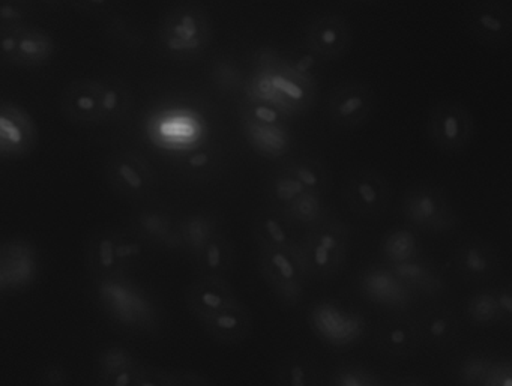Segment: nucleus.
I'll return each instance as SVG.
<instances>
[{
    "instance_id": "obj_24",
    "label": "nucleus",
    "mask_w": 512,
    "mask_h": 386,
    "mask_svg": "<svg viewBox=\"0 0 512 386\" xmlns=\"http://www.w3.org/2000/svg\"><path fill=\"white\" fill-rule=\"evenodd\" d=\"M244 133L254 151L268 158H280L290 149V137L286 127L257 124L244 119Z\"/></svg>"
},
{
    "instance_id": "obj_29",
    "label": "nucleus",
    "mask_w": 512,
    "mask_h": 386,
    "mask_svg": "<svg viewBox=\"0 0 512 386\" xmlns=\"http://www.w3.org/2000/svg\"><path fill=\"white\" fill-rule=\"evenodd\" d=\"M283 169L295 176L308 191H313L320 196L328 191V169L322 161L316 160V158H296V160L284 164Z\"/></svg>"
},
{
    "instance_id": "obj_42",
    "label": "nucleus",
    "mask_w": 512,
    "mask_h": 386,
    "mask_svg": "<svg viewBox=\"0 0 512 386\" xmlns=\"http://www.w3.org/2000/svg\"><path fill=\"white\" fill-rule=\"evenodd\" d=\"M170 371L161 370L157 367L142 365L136 386H169Z\"/></svg>"
},
{
    "instance_id": "obj_18",
    "label": "nucleus",
    "mask_w": 512,
    "mask_h": 386,
    "mask_svg": "<svg viewBox=\"0 0 512 386\" xmlns=\"http://www.w3.org/2000/svg\"><path fill=\"white\" fill-rule=\"evenodd\" d=\"M200 323L218 343L238 344L250 334L253 328V316L250 310L239 301Z\"/></svg>"
},
{
    "instance_id": "obj_23",
    "label": "nucleus",
    "mask_w": 512,
    "mask_h": 386,
    "mask_svg": "<svg viewBox=\"0 0 512 386\" xmlns=\"http://www.w3.org/2000/svg\"><path fill=\"white\" fill-rule=\"evenodd\" d=\"M178 236L190 256L196 260L203 248L221 232L217 215L200 214L188 215L179 223Z\"/></svg>"
},
{
    "instance_id": "obj_7",
    "label": "nucleus",
    "mask_w": 512,
    "mask_h": 386,
    "mask_svg": "<svg viewBox=\"0 0 512 386\" xmlns=\"http://www.w3.org/2000/svg\"><path fill=\"white\" fill-rule=\"evenodd\" d=\"M106 176L115 193L128 200L146 199L157 184L151 164L133 151L110 155L106 163Z\"/></svg>"
},
{
    "instance_id": "obj_9",
    "label": "nucleus",
    "mask_w": 512,
    "mask_h": 386,
    "mask_svg": "<svg viewBox=\"0 0 512 386\" xmlns=\"http://www.w3.org/2000/svg\"><path fill=\"white\" fill-rule=\"evenodd\" d=\"M464 25L481 46L502 47L512 40V10L502 0H476L467 8Z\"/></svg>"
},
{
    "instance_id": "obj_45",
    "label": "nucleus",
    "mask_w": 512,
    "mask_h": 386,
    "mask_svg": "<svg viewBox=\"0 0 512 386\" xmlns=\"http://www.w3.org/2000/svg\"><path fill=\"white\" fill-rule=\"evenodd\" d=\"M0 50H2V62L14 65L17 58V32L16 29H2L0 38Z\"/></svg>"
},
{
    "instance_id": "obj_32",
    "label": "nucleus",
    "mask_w": 512,
    "mask_h": 386,
    "mask_svg": "<svg viewBox=\"0 0 512 386\" xmlns=\"http://www.w3.org/2000/svg\"><path fill=\"white\" fill-rule=\"evenodd\" d=\"M398 278L415 292L433 293L439 290L440 280L437 278L436 272L425 265L424 262L416 259L406 263H398V265H389Z\"/></svg>"
},
{
    "instance_id": "obj_39",
    "label": "nucleus",
    "mask_w": 512,
    "mask_h": 386,
    "mask_svg": "<svg viewBox=\"0 0 512 386\" xmlns=\"http://www.w3.org/2000/svg\"><path fill=\"white\" fill-rule=\"evenodd\" d=\"M331 386H389L359 365H343L332 376Z\"/></svg>"
},
{
    "instance_id": "obj_1",
    "label": "nucleus",
    "mask_w": 512,
    "mask_h": 386,
    "mask_svg": "<svg viewBox=\"0 0 512 386\" xmlns=\"http://www.w3.org/2000/svg\"><path fill=\"white\" fill-rule=\"evenodd\" d=\"M158 37L170 59L196 61L211 44L212 22L202 8L181 5L164 17Z\"/></svg>"
},
{
    "instance_id": "obj_30",
    "label": "nucleus",
    "mask_w": 512,
    "mask_h": 386,
    "mask_svg": "<svg viewBox=\"0 0 512 386\" xmlns=\"http://www.w3.org/2000/svg\"><path fill=\"white\" fill-rule=\"evenodd\" d=\"M419 242L415 233L403 227L389 230L382 241V254L389 265L410 262L418 257Z\"/></svg>"
},
{
    "instance_id": "obj_36",
    "label": "nucleus",
    "mask_w": 512,
    "mask_h": 386,
    "mask_svg": "<svg viewBox=\"0 0 512 386\" xmlns=\"http://www.w3.org/2000/svg\"><path fill=\"white\" fill-rule=\"evenodd\" d=\"M148 242L140 238L134 230H119L116 256H118L121 271L133 269L145 257V245Z\"/></svg>"
},
{
    "instance_id": "obj_27",
    "label": "nucleus",
    "mask_w": 512,
    "mask_h": 386,
    "mask_svg": "<svg viewBox=\"0 0 512 386\" xmlns=\"http://www.w3.org/2000/svg\"><path fill=\"white\" fill-rule=\"evenodd\" d=\"M277 386H319V371L313 359L290 355L277 368Z\"/></svg>"
},
{
    "instance_id": "obj_26",
    "label": "nucleus",
    "mask_w": 512,
    "mask_h": 386,
    "mask_svg": "<svg viewBox=\"0 0 512 386\" xmlns=\"http://www.w3.org/2000/svg\"><path fill=\"white\" fill-rule=\"evenodd\" d=\"M133 97L130 89L119 79H107L101 82V115L103 124L119 122L127 118Z\"/></svg>"
},
{
    "instance_id": "obj_3",
    "label": "nucleus",
    "mask_w": 512,
    "mask_h": 386,
    "mask_svg": "<svg viewBox=\"0 0 512 386\" xmlns=\"http://www.w3.org/2000/svg\"><path fill=\"white\" fill-rule=\"evenodd\" d=\"M257 265L278 299L287 307H295L304 295L308 277L301 256V244L295 250L260 248Z\"/></svg>"
},
{
    "instance_id": "obj_41",
    "label": "nucleus",
    "mask_w": 512,
    "mask_h": 386,
    "mask_svg": "<svg viewBox=\"0 0 512 386\" xmlns=\"http://www.w3.org/2000/svg\"><path fill=\"white\" fill-rule=\"evenodd\" d=\"M25 20L26 11L17 4V0H2V5H0V23H2V29L26 26Z\"/></svg>"
},
{
    "instance_id": "obj_34",
    "label": "nucleus",
    "mask_w": 512,
    "mask_h": 386,
    "mask_svg": "<svg viewBox=\"0 0 512 386\" xmlns=\"http://www.w3.org/2000/svg\"><path fill=\"white\" fill-rule=\"evenodd\" d=\"M496 364L487 353H469L458 361L455 380L460 386H485Z\"/></svg>"
},
{
    "instance_id": "obj_47",
    "label": "nucleus",
    "mask_w": 512,
    "mask_h": 386,
    "mask_svg": "<svg viewBox=\"0 0 512 386\" xmlns=\"http://www.w3.org/2000/svg\"><path fill=\"white\" fill-rule=\"evenodd\" d=\"M485 386H512V365L509 361L497 362Z\"/></svg>"
},
{
    "instance_id": "obj_33",
    "label": "nucleus",
    "mask_w": 512,
    "mask_h": 386,
    "mask_svg": "<svg viewBox=\"0 0 512 386\" xmlns=\"http://www.w3.org/2000/svg\"><path fill=\"white\" fill-rule=\"evenodd\" d=\"M466 316L469 322L478 326H494L502 323L496 289L488 287L473 293L467 299Z\"/></svg>"
},
{
    "instance_id": "obj_35",
    "label": "nucleus",
    "mask_w": 512,
    "mask_h": 386,
    "mask_svg": "<svg viewBox=\"0 0 512 386\" xmlns=\"http://www.w3.org/2000/svg\"><path fill=\"white\" fill-rule=\"evenodd\" d=\"M305 191H308L307 188L284 169L274 173L266 184V196H268L269 203H271L272 209L280 214Z\"/></svg>"
},
{
    "instance_id": "obj_49",
    "label": "nucleus",
    "mask_w": 512,
    "mask_h": 386,
    "mask_svg": "<svg viewBox=\"0 0 512 386\" xmlns=\"http://www.w3.org/2000/svg\"><path fill=\"white\" fill-rule=\"evenodd\" d=\"M44 385L46 386H65L67 382V373L62 365H49L43 374Z\"/></svg>"
},
{
    "instance_id": "obj_13",
    "label": "nucleus",
    "mask_w": 512,
    "mask_h": 386,
    "mask_svg": "<svg viewBox=\"0 0 512 386\" xmlns=\"http://www.w3.org/2000/svg\"><path fill=\"white\" fill-rule=\"evenodd\" d=\"M188 310L199 322L232 307L239 299L229 281L223 277L202 275L185 290Z\"/></svg>"
},
{
    "instance_id": "obj_40",
    "label": "nucleus",
    "mask_w": 512,
    "mask_h": 386,
    "mask_svg": "<svg viewBox=\"0 0 512 386\" xmlns=\"http://www.w3.org/2000/svg\"><path fill=\"white\" fill-rule=\"evenodd\" d=\"M182 166H184L185 172L191 173V175H208L217 167V164H215V158L212 157L211 152L200 151L188 154L184 158Z\"/></svg>"
},
{
    "instance_id": "obj_14",
    "label": "nucleus",
    "mask_w": 512,
    "mask_h": 386,
    "mask_svg": "<svg viewBox=\"0 0 512 386\" xmlns=\"http://www.w3.org/2000/svg\"><path fill=\"white\" fill-rule=\"evenodd\" d=\"M454 266L464 280L484 283L499 271V254L484 239H467L454 251Z\"/></svg>"
},
{
    "instance_id": "obj_8",
    "label": "nucleus",
    "mask_w": 512,
    "mask_h": 386,
    "mask_svg": "<svg viewBox=\"0 0 512 386\" xmlns=\"http://www.w3.org/2000/svg\"><path fill=\"white\" fill-rule=\"evenodd\" d=\"M376 103V92L368 83L350 80L332 89L328 116L337 127L355 130L370 121Z\"/></svg>"
},
{
    "instance_id": "obj_15",
    "label": "nucleus",
    "mask_w": 512,
    "mask_h": 386,
    "mask_svg": "<svg viewBox=\"0 0 512 386\" xmlns=\"http://www.w3.org/2000/svg\"><path fill=\"white\" fill-rule=\"evenodd\" d=\"M61 109L74 124H103L100 80L71 83L62 94Z\"/></svg>"
},
{
    "instance_id": "obj_50",
    "label": "nucleus",
    "mask_w": 512,
    "mask_h": 386,
    "mask_svg": "<svg viewBox=\"0 0 512 386\" xmlns=\"http://www.w3.org/2000/svg\"><path fill=\"white\" fill-rule=\"evenodd\" d=\"M389 386H428L424 380L418 379V377H403V379L394 380L389 383Z\"/></svg>"
},
{
    "instance_id": "obj_5",
    "label": "nucleus",
    "mask_w": 512,
    "mask_h": 386,
    "mask_svg": "<svg viewBox=\"0 0 512 386\" xmlns=\"http://www.w3.org/2000/svg\"><path fill=\"white\" fill-rule=\"evenodd\" d=\"M401 212L407 223L424 232L442 233L454 229L457 215L446 194L436 185L418 184L404 193Z\"/></svg>"
},
{
    "instance_id": "obj_43",
    "label": "nucleus",
    "mask_w": 512,
    "mask_h": 386,
    "mask_svg": "<svg viewBox=\"0 0 512 386\" xmlns=\"http://www.w3.org/2000/svg\"><path fill=\"white\" fill-rule=\"evenodd\" d=\"M140 367H142V364L137 362V364L131 365V367L125 368V370L119 371V373L113 374L107 379L100 380V386H136Z\"/></svg>"
},
{
    "instance_id": "obj_20",
    "label": "nucleus",
    "mask_w": 512,
    "mask_h": 386,
    "mask_svg": "<svg viewBox=\"0 0 512 386\" xmlns=\"http://www.w3.org/2000/svg\"><path fill=\"white\" fill-rule=\"evenodd\" d=\"M17 32V67L38 68L49 64L55 53V41L49 32L34 26H20Z\"/></svg>"
},
{
    "instance_id": "obj_21",
    "label": "nucleus",
    "mask_w": 512,
    "mask_h": 386,
    "mask_svg": "<svg viewBox=\"0 0 512 386\" xmlns=\"http://www.w3.org/2000/svg\"><path fill=\"white\" fill-rule=\"evenodd\" d=\"M118 238L119 229H110V227L97 230L89 238L86 245V260L94 277L110 278L121 272L118 256H116Z\"/></svg>"
},
{
    "instance_id": "obj_44",
    "label": "nucleus",
    "mask_w": 512,
    "mask_h": 386,
    "mask_svg": "<svg viewBox=\"0 0 512 386\" xmlns=\"http://www.w3.org/2000/svg\"><path fill=\"white\" fill-rule=\"evenodd\" d=\"M496 289L497 301H499L502 325L512 328V283L503 284Z\"/></svg>"
},
{
    "instance_id": "obj_4",
    "label": "nucleus",
    "mask_w": 512,
    "mask_h": 386,
    "mask_svg": "<svg viewBox=\"0 0 512 386\" xmlns=\"http://www.w3.org/2000/svg\"><path fill=\"white\" fill-rule=\"evenodd\" d=\"M427 134L439 151L460 154L472 143L475 119L461 101L442 100L434 104L428 113Z\"/></svg>"
},
{
    "instance_id": "obj_37",
    "label": "nucleus",
    "mask_w": 512,
    "mask_h": 386,
    "mask_svg": "<svg viewBox=\"0 0 512 386\" xmlns=\"http://www.w3.org/2000/svg\"><path fill=\"white\" fill-rule=\"evenodd\" d=\"M136 356L122 346H109L101 350L98 356V376L100 380L107 379L131 365L137 364Z\"/></svg>"
},
{
    "instance_id": "obj_46",
    "label": "nucleus",
    "mask_w": 512,
    "mask_h": 386,
    "mask_svg": "<svg viewBox=\"0 0 512 386\" xmlns=\"http://www.w3.org/2000/svg\"><path fill=\"white\" fill-rule=\"evenodd\" d=\"M169 386H212L208 377L191 371H170Z\"/></svg>"
},
{
    "instance_id": "obj_31",
    "label": "nucleus",
    "mask_w": 512,
    "mask_h": 386,
    "mask_svg": "<svg viewBox=\"0 0 512 386\" xmlns=\"http://www.w3.org/2000/svg\"><path fill=\"white\" fill-rule=\"evenodd\" d=\"M284 218L289 223L299 224V226L314 227L320 221L325 220V206H323V196L313 193V191H305L304 194L293 200L283 212Z\"/></svg>"
},
{
    "instance_id": "obj_17",
    "label": "nucleus",
    "mask_w": 512,
    "mask_h": 386,
    "mask_svg": "<svg viewBox=\"0 0 512 386\" xmlns=\"http://www.w3.org/2000/svg\"><path fill=\"white\" fill-rule=\"evenodd\" d=\"M376 343L383 355L391 358H410L422 344L418 322L407 317H392L377 329Z\"/></svg>"
},
{
    "instance_id": "obj_51",
    "label": "nucleus",
    "mask_w": 512,
    "mask_h": 386,
    "mask_svg": "<svg viewBox=\"0 0 512 386\" xmlns=\"http://www.w3.org/2000/svg\"><path fill=\"white\" fill-rule=\"evenodd\" d=\"M509 364H511V365H512V358H511V359H509Z\"/></svg>"
},
{
    "instance_id": "obj_16",
    "label": "nucleus",
    "mask_w": 512,
    "mask_h": 386,
    "mask_svg": "<svg viewBox=\"0 0 512 386\" xmlns=\"http://www.w3.org/2000/svg\"><path fill=\"white\" fill-rule=\"evenodd\" d=\"M359 287L365 298L388 307H403L413 293L389 265L368 268L359 278Z\"/></svg>"
},
{
    "instance_id": "obj_12",
    "label": "nucleus",
    "mask_w": 512,
    "mask_h": 386,
    "mask_svg": "<svg viewBox=\"0 0 512 386\" xmlns=\"http://www.w3.org/2000/svg\"><path fill=\"white\" fill-rule=\"evenodd\" d=\"M353 34L349 22L343 16L328 14L317 17L305 31V43L317 58L338 61L352 47Z\"/></svg>"
},
{
    "instance_id": "obj_11",
    "label": "nucleus",
    "mask_w": 512,
    "mask_h": 386,
    "mask_svg": "<svg viewBox=\"0 0 512 386\" xmlns=\"http://www.w3.org/2000/svg\"><path fill=\"white\" fill-rule=\"evenodd\" d=\"M34 119L22 107L4 101L0 106V154L5 160H22L37 148Z\"/></svg>"
},
{
    "instance_id": "obj_2",
    "label": "nucleus",
    "mask_w": 512,
    "mask_h": 386,
    "mask_svg": "<svg viewBox=\"0 0 512 386\" xmlns=\"http://www.w3.org/2000/svg\"><path fill=\"white\" fill-rule=\"evenodd\" d=\"M349 251V229L335 218L326 217L311 227L301 244L308 277L329 280L340 274Z\"/></svg>"
},
{
    "instance_id": "obj_10",
    "label": "nucleus",
    "mask_w": 512,
    "mask_h": 386,
    "mask_svg": "<svg viewBox=\"0 0 512 386\" xmlns=\"http://www.w3.org/2000/svg\"><path fill=\"white\" fill-rule=\"evenodd\" d=\"M266 71L271 77L277 97V106L284 113H302L310 109L316 95V82L313 77L298 73L289 62L266 59Z\"/></svg>"
},
{
    "instance_id": "obj_25",
    "label": "nucleus",
    "mask_w": 512,
    "mask_h": 386,
    "mask_svg": "<svg viewBox=\"0 0 512 386\" xmlns=\"http://www.w3.org/2000/svg\"><path fill=\"white\" fill-rule=\"evenodd\" d=\"M196 263L200 274L226 278L235 263V248L226 233L220 232L215 235L212 241L203 248Z\"/></svg>"
},
{
    "instance_id": "obj_22",
    "label": "nucleus",
    "mask_w": 512,
    "mask_h": 386,
    "mask_svg": "<svg viewBox=\"0 0 512 386\" xmlns=\"http://www.w3.org/2000/svg\"><path fill=\"white\" fill-rule=\"evenodd\" d=\"M254 238L259 248H275V250H295L298 242L292 238L289 221L280 212L271 209L263 211L254 220Z\"/></svg>"
},
{
    "instance_id": "obj_38",
    "label": "nucleus",
    "mask_w": 512,
    "mask_h": 386,
    "mask_svg": "<svg viewBox=\"0 0 512 386\" xmlns=\"http://www.w3.org/2000/svg\"><path fill=\"white\" fill-rule=\"evenodd\" d=\"M244 119L257 122V124L275 125V127H286V113L268 101L254 100L250 98L244 104Z\"/></svg>"
},
{
    "instance_id": "obj_48",
    "label": "nucleus",
    "mask_w": 512,
    "mask_h": 386,
    "mask_svg": "<svg viewBox=\"0 0 512 386\" xmlns=\"http://www.w3.org/2000/svg\"><path fill=\"white\" fill-rule=\"evenodd\" d=\"M71 2L86 13L104 14L112 10L115 0H71Z\"/></svg>"
},
{
    "instance_id": "obj_28",
    "label": "nucleus",
    "mask_w": 512,
    "mask_h": 386,
    "mask_svg": "<svg viewBox=\"0 0 512 386\" xmlns=\"http://www.w3.org/2000/svg\"><path fill=\"white\" fill-rule=\"evenodd\" d=\"M133 230L148 244H163L173 235L172 218L161 209H145L134 218Z\"/></svg>"
},
{
    "instance_id": "obj_19",
    "label": "nucleus",
    "mask_w": 512,
    "mask_h": 386,
    "mask_svg": "<svg viewBox=\"0 0 512 386\" xmlns=\"http://www.w3.org/2000/svg\"><path fill=\"white\" fill-rule=\"evenodd\" d=\"M422 343L433 349H449L457 343L460 322L451 308L439 307L422 314L418 320Z\"/></svg>"
},
{
    "instance_id": "obj_6",
    "label": "nucleus",
    "mask_w": 512,
    "mask_h": 386,
    "mask_svg": "<svg viewBox=\"0 0 512 386\" xmlns=\"http://www.w3.org/2000/svg\"><path fill=\"white\" fill-rule=\"evenodd\" d=\"M391 185L374 167H358L347 175L343 199L358 217L376 220L383 217L391 203Z\"/></svg>"
}]
</instances>
